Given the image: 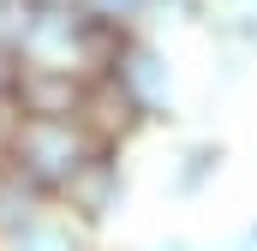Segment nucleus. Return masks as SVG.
<instances>
[]
</instances>
